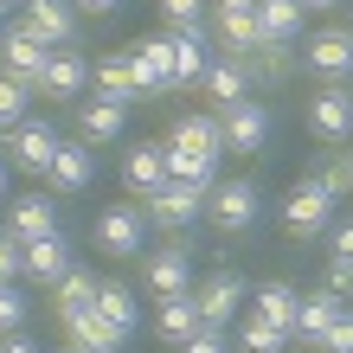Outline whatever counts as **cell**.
I'll use <instances>...</instances> for the list:
<instances>
[{"label":"cell","instance_id":"cell-46","mask_svg":"<svg viewBox=\"0 0 353 353\" xmlns=\"http://www.w3.org/2000/svg\"><path fill=\"white\" fill-rule=\"evenodd\" d=\"M327 7H334V0H302V13H327Z\"/></svg>","mask_w":353,"mask_h":353},{"label":"cell","instance_id":"cell-18","mask_svg":"<svg viewBox=\"0 0 353 353\" xmlns=\"http://www.w3.org/2000/svg\"><path fill=\"white\" fill-rule=\"evenodd\" d=\"M90 84H97V97H103V103H116V110L141 103V90H135V71H129V52L97 58V65H90Z\"/></svg>","mask_w":353,"mask_h":353},{"label":"cell","instance_id":"cell-31","mask_svg":"<svg viewBox=\"0 0 353 353\" xmlns=\"http://www.w3.org/2000/svg\"><path fill=\"white\" fill-rule=\"evenodd\" d=\"M122 122H129V110H116V103H84V116H77V129H84V141H116Z\"/></svg>","mask_w":353,"mask_h":353},{"label":"cell","instance_id":"cell-19","mask_svg":"<svg viewBox=\"0 0 353 353\" xmlns=\"http://www.w3.org/2000/svg\"><path fill=\"white\" fill-rule=\"evenodd\" d=\"M90 174H97V148H84V141H65V148H58V161H52V193H84L90 186Z\"/></svg>","mask_w":353,"mask_h":353},{"label":"cell","instance_id":"cell-13","mask_svg":"<svg viewBox=\"0 0 353 353\" xmlns=\"http://www.w3.org/2000/svg\"><path fill=\"white\" fill-rule=\"evenodd\" d=\"M7 205H13V212H7V232H13L19 244H39V238L58 232V199L26 193V199H7Z\"/></svg>","mask_w":353,"mask_h":353},{"label":"cell","instance_id":"cell-11","mask_svg":"<svg viewBox=\"0 0 353 353\" xmlns=\"http://www.w3.org/2000/svg\"><path fill=\"white\" fill-rule=\"evenodd\" d=\"M225 122V154H257L263 148V135H270V116H263V103H232V110L219 116Z\"/></svg>","mask_w":353,"mask_h":353},{"label":"cell","instance_id":"cell-21","mask_svg":"<svg viewBox=\"0 0 353 353\" xmlns=\"http://www.w3.org/2000/svg\"><path fill=\"white\" fill-rule=\"evenodd\" d=\"M186 283H193L186 244H161V251L148 257V289H154V296H186Z\"/></svg>","mask_w":353,"mask_h":353},{"label":"cell","instance_id":"cell-23","mask_svg":"<svg viewBox=\"0 0 353 353\" xmlns=\"http://www.w3.org/2000/svg\"><path fill=\"white\" fill-rule=\"evenodd\" d=\"M154 327H161V341H174V347L193 341V334H199V302H193V289H186V296H161Z\"/></svg>","mask_w":353,"mask_h":353},{"label":"cell","instance_id":"cell-29","mask_svg":"<svg viewBox=\"0 0 353 353\" xmlns=\"http://www.w3.org/2000/svg\"><path fill=\"white\" fill-rule=\"evenodd\" d=\"M97 315H103V321H116L122 334H135L141 302H135V289H129V283H103V289H97Z\"/></svg>","mask_w":353,"mask_h":353},{"label":"cell","instance_id":"cell-28","mask_svg":"<svg viewBox=\"0 0 353 353\" xmlns=\"http://www.w3.org/2000/svg\"><path fill=\"white\" fill-rule=\"evenodd\" d=\"M168 180H186V186H199V193H212V186H219V161L168 141Z\"/></svg>","mask_w":353,"mask_h":353},{"label":"cell","instance_id":"cell-41","mask_svg":"<svg viewBox=\"0 0 353 353\" xmlns=\"http://www.w3.org/2000/svg\"><path fill=\"white\" fill-rule=\"evenodd\" d=\"M180 353H225V341H219V327H199V334L186 341Z\"/></svg>","mask_w":353,"mask_h":353},{"label":"cell","instance_id":"cell-6","mask_svg":"<svg viewBox=\"0 0 353 353\" xmlns=\"http://www.w3.org/2000/svg\"><path fill=\"white\" fill-rule=\"evenodd\" d=\"M205 199L212 193H199V186H186V180H168L161 193H148V225H161V232H180V225H193L199 212H205Z\"/></svg>","mask_w":353,"mask_h":353},{"label":"cell","instance_id":"cell-17","mask_svg":"<svg viewBox=\"0 0 353 353\" xmlns=\"http://www.w3.org/2000/svg\"><path fill=\"white\" fill-rule=\"evenodd\" d=\"M26 26L58 52V46H71V32H77V7L71 0H26Z\"/></svg>","mask_w":353,"mask_h":353},{"label":"cell","instance_id":"cell-2","mask_svg":"<svg viewBox=\"0 0 353 353\" xmlns=\"http://www.w3.org/2000/svg\"><path fill=\"white\" fill-rule=\"evenodd\" d=\"M97 251L103 257H141L148 251V212H141L135 199L110 205V212L97 219Z\"/></svg>","mask_w":353,"mask_h":353},{"label":"cell","instance_id":"cell-32","mask_svg":"<svg viewBox=\"0 0 353 353\" xmlns=\"http://www.w3.org/2000/svg\"><path fill=\"white\" fill-rule=\"evenodd\" d=\"M219 39L232 52H263V26H257V13H219Z\"/></svg>","mask_w":353,"mask_h":353},{"label":"cell","instance_id":"cell-8","mask_svg":"<svg viewBox=\"0 0 353 353\" xmlns=\"http://www.w3.org/2000/svg\"><path fill=\"white\" fill-rule=\"evenodd\" d=\"M257 186L251 180H219L212 186V199H205V212H212V225H219V232H251V225H257Z\"/></svg>","mask_w":353,"mask_h":353},{"label":"cell","instance_id":"cell-34","mask_svg":"<svg viewBox=\"0 0 353 353\" xmlns=\"http://www.w3.org/2000/svg\"><path fill=\"white\" fill-rule=\"evenodd\" d=\"M26 97H32V90L19 84V77H7V71H0V129H7V135L19 129V122H26Z\"/></svg>","mask_w":353,"mask_h":353},{"label":"cell","instance_id":"cell-35","mask_svg":"<svg viewBox=\"0 0 353 353\" xmlns=\"http://www.w3.org/2000/svg\"><path fill=\"white\" fill-rule=\"evenodd\" d=\"M19 327H26V296H19L13 283H0V341L19 334Z\"/></svg>","mask_w":353,"mask_h":353},{"label":"cell","instance_id":"cell-48","mask_svg":"<svg viewBox=\"0 0 353 353\" xmlns=\"http://www.w3.org/2000/svg\"><path fill=\"white\" fill-rule=\"evenodd\" d=\"M7 7H13V0H0V13H7Z\"/></svg>","mask_w":353,"mask_h":353},{"label":"cell","instance_id":"cell-25","mask_svg":"<svg viewBox=\"0 0 353 353\" xmlns=\"http://www.w3.org/2000/svg\"><path fill=\"white\" fill-rule=\"evenodd\" d=\"M65 334H71V353H116L122 341H129L116 321H103L97 308H90V315H77V321L65 327Z\"/></svg>","mask_w":353,"mask_h":353},{"label":"cell","instance_id":"cell-37","mask_svg":"<svg viewBox=\"0 0 353 353\" xmlns=\"http://www.w3.org/2000/svg\"><path fill=\"white\" fill-rule=\"evenodd\" d=\"M13 276H26V244L13 232H0V283H13Z\"/></svg>","mask_w":353,"mask_h":353},{"label":"cell","instance_id":"cell-40","mask_svg":"<svg viewBox=\"0 0 353 353\" xmlns=\"http://www.w3.org/2000/svg\"><path fill=\"white\" fill-rule=\"evenodd\" d=\"M327 289H334V296L347 302V296H353V263H341V257L327 263Z\"/></svg>","mask_w":353,"mask_h":353},{"label":"cell","instance_id":"cell-43","mask_svg":"<svg viewBox=\"0 0 353 353\" xmlns=\"http://www.w3.org/2000/svg\"><path fill=\"white\" fill-rule=\"evenodd\" d=\"M0 353H46V347L26 341V334H7V341H0Z\"/></svg>","mask_w":353,"mask_h":353},{"label":"cell","instance_id":"cell-1","mask_svg":"<svg viewBox=\"0 0 353 353\" xmlns=\"http://www.w3.org/2000/svg\"><path fill=\"white\" fill-rule=\"evenodd\" d=\"M129 71H135L141 103H148V97H168V90H174V32L135 39V46H129Z\"/></svg>","mask_w":353,"mask_h":353},{"label":"cell","instance_id":"cell-12","mask_svg":"<svg viewBox=\"0 0 353 353\" xmlns=\"http://www.w3.org/2000/svg\"><path fill=\"white\" fill-rule=\"evenodd\" d=\"M90 90V58L84 52H71V46H58L52 52V65H46V77H39V97H84Z\"/></svg>","mask_w":353,"mask_h":353},{"label":"cell","instance_id":"cell-7","mask_svg":"<svg viewBox=\"0 0 353 353\" xmlns=\"http://www.w3.org/2000/svg\"><path fill=\"white\" fill-rule=\"evenodd\" d=\"M302 65L327 77V84H341V77H353V32L347 26H327L315 39H302Z\"/></svg>","mask_w":353,"mask_h":353},{"label":"cell","instance_id":"cell-10","mask_svg":"<svg viewBox=\"0 0 353 353\" xmlns=\"http://www.w3.org/2000/svg\"><path fill=\"white\" fill-rule=\"evenodd\" d=\"M199 327H225L238 315V302H251V289H244V276H232V270H219L212 283H199Z\"/></svg>","mask_w":353,"mask_h":353},{"label":"cell","instance_id":"cell-39","mask_svg":"<svg viewBox=\"0 0 353 353\" xmlns=\"http://www.w3.org/2000/svg\"><path fill=\"white\" fill-rule=\"evenodd\" d=\"M321 186H327L334 199H347V193H353V161H334V168L321 174Z\"/></svg>","mask_w":353,"mask_h":353},{"label":"cell","instance_id":"cell-5","mask_svg":"<svg viewBox=\"0 0 353 353\" xmlns=\"http://www.w3.org/2000/svg\"><path fill=\"white\" fill-rule=\"evenodd\" d=\"M58 148H65V135H58L52 122L26 116V122H19V129L7 135V168H19V174H52Z\"/></svg>","mask_w":353,"mask_h":353},{"label":"cell","instance_id":"cell-36","mask_svg":"<svg viewBox=\"0 0 353 353\" xmlns=\"http://www.w3.org/2000/svg\"><path fill=\"white\" fill-rule=\"evenodd\" d=\"M161 13H168V32L205 26V0H161Z\"/></svg>","mask_w":353,"mask_h":353},{"label":"cell","instance_id":"cell-30","mask_svg":"<svg viewBox=\"0 0 353 353\" xmlns=\"http://www.w3.org/2000/svg\"><path fill=\"white\" fill-rule=\"evenodd\" d=\"M205 97H212V116H225L232 103H244V71L238 65H205Z\"/></svg>","mask_w":353,"mask_h":353},{"label":"cell","instance_id":"cell-44","mask_svg":"<svg viewBox=\"0 0 353 353\" xmlns=\"http://www.w3.org/2000/svg\"><path fill=\"white\" fill-rule=\"evenodd\" d=\"M334 257L353 263V225H341V232H334Z\"/></svg>","mask_w":353,"mask_h":353},{"label":"cell","instance_id":"cell-26","mask_svg":"<svg viewBox=\"0 0 353 353\" xmlns=\"http://www.w3.org/2000/svg\"><path fill=\"white\" fill-rule=\"evenodd\" d=\"M257 26H263V46H289L302 32V0H257Z\"/></svg>","mask_w":353,"mask_h":353},{"label":"cell","instance_id":"cell-47","mask_svg":"<svg viewBox=\"0 0 353 353\" xmlns=\"http://www.w3.org/2000/svg\"><path fill=\"white\" fill-rule=\"evenodd\" d=\"M0 205H7V161H0Z\"/></svg>","mask_w":353,"mask_h":353},{"label":"cell","instance_id":"cell-38","mask_svg":"<svg viewBox=\"0 0 353 353\" xmlns=\"http://www.w3.org/2000/svg\"><path fill=\"white\" fill-rule=\"evenodd\" d=\"M353 347V308H341V321L327 327V341H321V353H347Z\"/></svg>","mask_w":353,"mask_h":353},{"label":"cell","instance_id":"cell-33","mask_svg":"<svg viewBox=\"0 0 353 353\" xmlns=\"http://www.w3.org/2000/svg\"><path fill=\"white\" fill-rule=\"evenodd\" d=\"M238 347H244V353H283V347H289V334H283V327H270V321H257V315H244Z\"/></svg>","mask_w":353,"mask_h":353},{"label":"cell","instance_id":"cell-24","mask_svg":"<svg viewBox=\"0 0 353 353\" xmlns=\"http://www.w3.org/2000/svg\"><path fill=\"white\" fill-rule=\"evenodd\" d=\"M168 141H174V148H193V154H212V161H219V154H225V122H219V116H180Z\"/></svg>","mask_w":353,"mask_h":353},{"label":"cell","instance_id":"cell-3","mask_svg":"<svg viewBox=\"0 0 353 353\" xmlns=\"http://www.w3.org/2000/svg\"><path fill=\"white\" fill-rule=\"evenodd\" d=\"M327 212H334V193L321 186V174H308L283 199V232L289 238H315V232H327Z\"/></svg>","mask_w":353,"mask_h":353},{"label":"cell","instance_id":"cell-4","mask_svg":"<svg viewBox=\"0 0 353 353\" xmlns=\"http://www.w3.org/2000/svg\"><path fill=\"white\" fill-rule=\"evenodd\" d=\"M0 65H7V77H19V84L39 97V77H46V65H52V46L26 26V19H19V26L0 32Z\"/></svg>","mask_w":353,"mask_h":353},{"label":"cell","instance_id":"cell-14","mask_svg":"<svg viewBox=\"0 0 353 353\" xmlns=\"http://www.w3.org/2000/svg\"><path fill=\"white\" fill-rule=\"evenodd\" d=\"M122 180H129L135 199H148L168 186V141H141V148H129V161H122Z\"/></svg>","mask_w":353,"mask_h":353},{"label":"cell","instance_id":"cell-22","mask_svg":"<svg viewBox=\"0 0 353 353\" xmlns=\"http://www.w3.org/2000/svg\"><path fill=\"white\" fill-rule=\"evenodd\" d=\"M341 296H334V289H315V296H302V321H296V341L302 347H321L327 341V327H334L341 321Z\"/></svg>","mask_w":353,"mask_h":353},{"label":"cell","instance_id":"cell-20","mask_svg":"<svg viewBox=\"0 0 353 353\" xmlns=\"http://www.w3.org/2000/svg\"><path fill=\"white\" fill-rule=\"evenodd\" d=\"M205 65H212V39H205V26L174 32V90L199 84V77H205Z\"/></svg>","mask_w":353,"mask_h":353},{"label":"cell","instance_id":"cell-45","mask_svg":"<svg viewBox=\"0 0 353 353\" xmlns=\"http://www.w3.org/2000/svg\"><path fill=\"white\" fill-rule=\"evenodd\" d=\"M219 13H257V0H219Z\"/></svg>","mask_w":353,"mask_h":353},{"label":"cell","instance_id":"cell-27","mask_svg":"<svg viewBox=\"0 0 353 353\" xmlns=\"http://www.w3.org/2000/svg\"><path fill=\"white\" fill-rule=\"evenodd\" d=\"M65 270H71V244H65V232H52V238L26 244V276H39V283H58Z\"/></svg>","mask_w":353,"mask_h":353},{"label":"cell","instance_id":"cell-49","mask_svg":"<svg viewBox=\"0 0 353 353\" xmlns=\"http://www.w3.org/2000/svg\"><path fill=\"white\" fill-rule=\"evenodd\" d=\"M347 353H353V347H347Z\"/></svg>","mask_w":353,"mask_h":353},{"label":"cell","instance_id":"cell-42","mask_svg":"<svg viewBox=\"0 0 353 353\" xmlns=\"http://www.w3.org/2000/svg\"><path fill=\"white\" fill-rule=\"evenodd\" d=\"M71 7H77V13H90V19H103V13H116L122 0H71Z\"/></svg>","mask_w":353,"mask_h":353},{"label":"cell","instance_id":"cell-15","mask_svg":"<svg viewBox=\"0 0 353 353\" xmlns=\"http://www.w3.org/2000/svg\"><path fill=\"white\" fill-rule=\"evenodd\" d=\"M97 289H103V283L90 276V270H77V263H71L65 276L52 283V315H58V321L71 327L77 315H90V308H97Z\"/></svg>","mask_w":353,"mask_h":353},{"label":"cell","instance_id":"cell-16","mask_svg":"<svg viewBox=\"0 0 353 353\" xmlns=\"http://www.w3.org/2000/svg\"><path fill=\"white\" fill-rule=\"evenodd\" d=\"M251 315L257 321H270V327H283L289 341H296V321H302V296L289 283H263V289H251Z\"/></svg>","mask_w":353,"mask_h":353},{"label":"cell","instance_id":"cell-9","mask_svg":"<svg viewBox=\"0 0 353 353\" xmlns=\"http://www.w3.org/2000/svg\"><path fill=\"white\" fill-rule=\"evenodd\" d=\"M308 129H315L321 141H353V90L347 84L315 90V103H308Z\"/></svg>","mask_w":353,"mask_h":353}]
</instances>
